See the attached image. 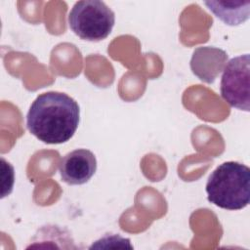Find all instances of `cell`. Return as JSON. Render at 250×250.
<instances>
[{
	"instance_id": "1",
	"label": "cell",
	"mask_w": 250,
	"mask_h": 250,
	"mask_svg": "<svg viewBox=\"0 0 250 250\" xmlns=\"http://www.w3.org/2000/svg\"><path fill=\"white\" fill-rule=\"evenodd\" d=\"M80 121L77 102L65 93L50 91L39 95L26 115L28 131L39 141L58 145L69 141Z\"/></svg>"
},
{
	"instance_id": "2",
	"label": "cell",
	"mask_w": 250,
	"mask_h": 250,
	"mask_svg": "<svg viewBox=\"0 0 250 250\" xmlns=\"http://www.w3.org/2000/svg\"><path fill=\"white\" fill-rule=\"evenodd\" d=\"M208 201L227 210H240L250 202V169L237 161L219 165L206 183Z\"/></svg>"
},
{
	"instance_id": "3",
	"label": "cell",
	"mask_w": 250,
	"mask_h": 250,
	"mask_svg": "<svg viewBox=\"0 0 250 250\" xmlns=\"http://www.w3.org/2000/svg\"><path fill=\"white\" fill-rule=\"evenodd\" d=\"M115 22L113 11L103 1L84 0L76 2L68 14L70 29L79 38L98 42L105 39Z\"/></svg>"
},
{
	"instance_id": "4",
	"label": "cell",
	"mask_w": 250,
	"mask_h": 250,
	"mask_svg": "<svg viewBox=\"0 0 250 250\" xmlns=\"http://www.w3.org/2000/svg\"><path fill=\"white\" fill-rule=\"evenodd\" d=\"M250 56L244 54L230 59L221 79V96L232 107L250 110Z\"/></svg>"
},
{
	"instance_id": "5",
	"label": "cell",
	"mask_w": 250,
	"mask_h": 250,
	"mask_svg": "<svg viewBox=\"0 0 250 250\" xmlns=\"http://www.w3.org/2000/svg\"><path fill=\"white\" fill-rule=\"evenodd\" d=\"M95 154L86 148H78L65 154L60 163L59 172L62 181L70 186L86 184L96 173Z\"/></svg>"
},
{
	"instance_id": "6",
	"label": "cell",
	"mask_w": 250,
	"mask_h": 250,
	"mask_svg": "<svg viewBox=\"0 0 250 250\" xmlns=\"http://www.w3.org/2000/svg\"><path fill=\"white\" fill-rule=\"evenodd\" d=\"M228 54L219 48L204 46L193 51L190 69L201 81L212 84L224 70L228 62Z\"/></svg>"
},
{
	"instance_id": "7",
	"label": "cell",
	"mask_w": 250,
	"mask_h": 250,
	"mask_svg": "<svg viewBox=\"0 0 250 250\" xmlns=\"http://www.w3.org/2000/svg\"><path fill=\"white\" fill-rule=\"evenodd\" d=\"M206 7L223 22L236 26L249 19L250 1H206Z\"/></svg>"
},
{
	"instance_id": "8",
	"label": "cell",
	"mask_w": 250,
	"mask_h": 250,
	"mask_svg": "<svg viewBox=\"0 0 250 250\" xmlns=\"http://www.w3.org/2000/svg\"><path fill=\"white\" fill-rule=\"evenodd\" d=\"M30 242H32V244L27 246V248H50V243H52L53 248H61L60 244L65 249L76 248L69 230L58 225L43 226L36 231Z\"/></svg>"
}]
</instances>
